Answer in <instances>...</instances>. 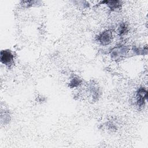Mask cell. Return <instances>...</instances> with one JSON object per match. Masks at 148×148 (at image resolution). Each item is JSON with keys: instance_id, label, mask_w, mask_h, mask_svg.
<instances>
[{"instance_id": "1", "label": "cell", "mask_w": 148, "mask_h": 148, "mask_svg": "<svg viewBox=\"0 0 148 148\" xmlns=\"http://www.w3.org/2000/svg\"><path fill=\"white\" fill-rule=\"evenodd\" d=\"M129 48L125 45H119L113 47L110 52V56L113 60H121L127 55Z\"/></svg>"}, {"instance_id": "2", "label": "cell", "mask_w": 148, "mask_h": 148, "mask_svg": "<svg viewBox=\"0 0 148 148\" xmlns=\"http://www.w3.org/2000/svg\"><path fill=\"white\" fill-rule=\"evenodd\" d=\"M112 39V32L109 29L102 31L97 36V41L103 46H106L111 43Z\"/></svg>"}, {"instance_id": "3", "label": "cell", "mask_w": 148, "mask_h": 148, "mask_svg": "<svg viewBox=\"0 0 148 148\" xmlns=\"http://www.w3.org/2000/svg\"><path fill=\"white\" fill-rule=\"evenodd\" d=\"M0 60L3 64L10 67L13 64L14 55L10 50H3L1 51Z\"/></svg>"}, {"instance_id": "4", "label": "cell", "mask_w": 148, "mask_h": 148, "mask_svg": "<svg viewBox=\"0 0 148 148\" xmlns=\"http://www.w3.org/2000/svg\"><path fill=\"white\" fill-rule=\"evenodd\" d=\"M147 99V91L144 87H140L136 95V103L139 108H142L145 106L146 101Z\"/></svg>"}, {"instance_id": "5", "label": "cell", "mask_w": 148, "mask_h": 148, "mask_svg": "<svg viewBox=\"0 0 148 148\" xmlns=\"http://www.w3.org/2000/svg\"><path fill=\"white\" fill-rule=\"evenodd\" d=\"M101 3H105L106 4L112 11L119 9L120 8L121 5V2L120 1H105L101 2Z\"/></svg>"}, {"instance_id": "6", "label": "cell", "mask_w": 148, "mask_h": 148, "mask_svg": "<svg viewBox=\"0 0 148 148\" xmlns=\"http://www.w3.org/2000/svg\"><path fill=\"white\" fill-rule=\"evenodd\" d=\"M82 80L77 77H73L70 81L69 83V87H70L71 88H75L78 87L80 84L82 83Z\"/></svg>"}, {"instance_id": "7", "label": "cell", "mask_w": 148, "mask_h": 148, "mask_svg": "<svg viewBox=\"0 0 148 148\" xmlns=\"http://www.w3.org/2000/svg\"><path fill=\"white\" fill-rule=\"evenodd\" d=\"M128 31V28L125 24H121L119 28V34L120 35H124Z\"/></svg>"}]
</instances>
